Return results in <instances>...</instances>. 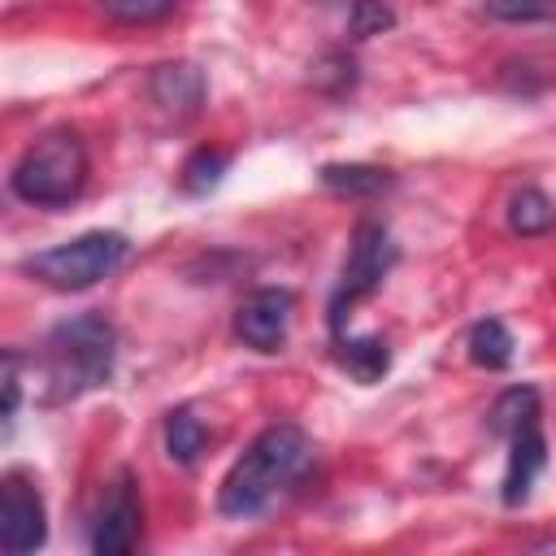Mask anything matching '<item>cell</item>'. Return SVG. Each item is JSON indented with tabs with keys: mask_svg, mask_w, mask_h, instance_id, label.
<instances>
[{
	"mask_svg": "<svg viewBox=\"0 0 556 556\" xmlns=\"http://www.w3.org/2000/svg\"><path fill=\"white\" fill-rule=\"evenodd\" d=\"M313 465V439L295 421L265 426L243 456L226 469L217 486V513L222 517H256L269 508L274 495H282L291 482H300Z\"/></svg>",
	"mask_w": 556,
	"mask_h": 556,
	"instance_id": "obj_1",
	"label": "cell"
},
{
	"mask_svg": "<svg viewBox=\"0 0 556 556\" xmlns=\"http://www.w3.org/2000/svg\"><path fill=\"white\" fill-rule=\"evenodd\" d=\"M117 365V326L104 313H74L43 334V404H70L100 391Z\"/></svg>",
	"mask_w": 556,
	"mask_h": 556,
	"instance_id": "obj_2",
	"label": "cell"
},
{
	"mask_svg": "<svg viewBox=\"0 0 556 556\" xmlns=\"http://www.w3.org/2000/svg\"><path fill=\"white\" fill-rule=\"evenodd\" d=\"M91 178L87 139L74 126L43 130L9 169V191L35 208H70Z\"/></svg>",
	"mask_w": 556,
	"mask_h": 556,
	"instance_id": "obj_3",
	"label": "cell"
},
{
	"mask_svg": "<svg viewBox=\"0 0 556 556\" xmlns=\"http://www.w3.org/2000/svg\"><path fill=\"white\" fill-rule=\"evenodd\" d=\"M486 430L508 443V469L500 482V504L521 508L534 491V478L547 469V434H543V400L539 387L517 382L495 395L486 413Z\"/></svg>",
	"mask_w": 556,
	"mask_h": 556,
	"instance_id": "obj_4",
	"label": "cell"
},
{
	"mask_svg": "<svg viewBox=\"0 0 556 556\" xmlns=\"http://www.w3.org/2000/svg\"><path fill=\"white\" fill-rule=\"evenodd\" d=\"M130 261V239L122 230H87L78 239H65L56 248H43L22 261V274L52 291H87L117 274Z\"/></svg>",
	"mask_w": 556,
	"mask_h": 556,
	"instance_id": "obj_5",
	"label": "cell"
},
{
	"mask_svg": "<svg viewBox=\"0 0 556 556\" xmlns=\"http://www.w3.org/2000/svg\"><path fill=\"white\" fill-rule=\"evenodd\" d=\"M400 261V243L391 239V230L378 222V217H361L352 226V239H348V256H343V269H339V282L330 291V304H326V326H330V339H343V326H348V313L369 300L387 274L395 269Z\"/></svg>",
	"mask_w": 556,
	"mask_h": 556,
	"instance_id": "obj_6",
	"label": "cell"
},
{
	"mask_svg": "<svg viewBox=\"0 0 556 556\" xmlns=\"http://www.w3.org/2000/svg\"><path fill=\"white\" fill-rule=\"evenodd\" d=\"M143 543V495L135 469H117L91 517V556H139Z\"/></svg>",
	"mask_w": 556,
	"mask_h": 556,
	"instance_id": "obj_7",
	"label": "cell"
},
{
	"mask_svg": "<svg viewBox=\"0 0 556 556\" xmlns=\"http://www.w3.org/2000/svg\"><path fill=\"white\" fill-rule=\"evenodd\" d=\"M48 543V508L26 469H4L0 478V552L35 556Z\"/></svg>",
	"mask_w": 556,
	"mask_h": 556,
	"instance_id": "obj_8",
	"label": "cell"
},
{
	"mask_svg": "<svg viewBox=\"0 0 556 556\" xmlns=\"http://www.w3.org/2000/svg\"><path fill=\"white\" fill-rule=\"evenodd\" d=\"M295 317V291L291 287H256L235 308V339L252 352H282L287 330Z\"/></svg>",
	"mask_w": 556,
	"mask_h": 556,
	"instance_id": "obj_9",
	"label": "cell"
},
{
	"mask_svg": "<svg viewBox=\"0 0 556 556\" xmlns=\"http://www.w3.org/2000/svg\"><path fill=\"white\" fill-rule=\"evenodd\" d=\"M204 70L191 65V61H165L148 74V96L161 113H169L174 122H187L200 113L204 104Z\"/></svg>",
	"mask_w": 556,
	"mask_h": 556,
	"instance_id": "obj_10",
	"label": "cell"
},
{
	"mask_svg": "<svg viewBox=\"0 0 556 556\" xmlns=\"http://www.w3.org/2000/svg\"><path fill=\"white\" fill-rule=\"evenodd\" d=\"M330 343H334V348H330L334 365H339L352 382H361V387L378 382V378L391 369V348H387L382 334H343V339H330Z\"/></svg>",
	"mask_w": 556,
	"mask_h": 556,
	"instance_id": "obj_11",
	"label": "cell"
},
{
	"mask_svg": "<svg viewBox=\"0 0 556 556\" xmlns=\"http://www.w3.org/2000/svg\"><path fill=\"white\" fill-rule=\"evenodd\" d=\"M317 182L334 195H348V200H369V195H382L395 187V174L382 169V165H365V161H330L317 169Z\"/></svg>",
	"mask_w": 556,
	"mask_h": 556,
	"instance_id": "obj_12",
	"label": "cell"
},
{
	"mask_svg": "<svg viewBox=\"0 0 556 556\" xmlns=\"http://www.w3.org/2000/svg\"><path fill=\"white\" fill-rule=\"evenodd\" d=\"M504 217H508V230H513V235H521V239H539V235H547V230L556 226V204L547 200L543 187L526 182V187H517V191L508 195Z\"/></svg>",
	"mask_w": 556,
	"mask_h": 556,
	"instance_id": "obj_13",
	"label": "cell"
},
{
	"mask_svg": "<svg viewBox=\"0 0 556 556\" xmlns=\"http://www.w3.org/2000/svg\"><path fill=\"white\" fill-rule=\"evenodd\" d=\"M204 447H208V430L195 417V408L191 404L169 408L165 413V452H169V460L182 465V469H191L204 456Z\"/></svg>",
	"mask_w": 556,
	"mask_h": 556,
	"instance_id": "obj_14",
	"label": "cell"
},
{
	"mask_svg": "<svg viewBox=\"0 0 556 556\" xmlns=\"http://www.w3.org/2000/svg\"><path fill=\"white\" fill-rule=\"evenodd\" d=\"M465 348H469V361H473L478 369H508L517 343H513V334H508V326H504L500 317H482V321L469 326Z\"/></svg>",
	"mask_w": 556,
	"mask_h": 556,
	"instance_id": "obj_15",
	"label": "cell"
},
{
	"mask_svg": "<svg viewBox=\"0 0 556 556\" xmlns=\"http://www.w3.org/2000/svg\"><path fill=\"white\" fill-rule=\"evenodd\" d=\"M230 161H235L230 148H213V143L195 148V152L182 161V174H178L182 191H187V195H208V191H217L222 178H226V169H230Z\"/></svg>",
	"mask_w": 556,
	"mask_h": 556,
	"instance_id": "obj_16",
	"label": "cell"
},
{
	"mask_svg": "<svg viewBox=\"0 0 556 556\" xmlns=\"http://www.w3.org/2000/svg\"><path fill=\"white\" fill-rule=\"evenodd\" d=\"M313 87L321 96H348L356 87V61L343 52V48H326L317 61H313Z\"/></svg>",
	"mask_w": 556,
	"mask_h": 556,
	"instance_id": "obj_17",
	"label": "cell"
},
{
	"mask_svg": "<svg viewBox=\"0 0 556 556\" xmlns=\"http://www.w3.org/2000/svg\"><path fill=\"white\" fill-rule=\"evenodd\" d=\"M100 13L113 22H126V26H143V22L174 17V0H104Z\"/></svg>",
	"mask_w": 556,
	"mask_h": 556,
	"instance_id": "obj_18",
	"label": "cell"
},
{
	"mask_svg": "<svg viewBox=\"0 0 556 556\" xmlns=\"http://www.w3.org/2000/svg\"><path fill=\"white\" fill-rule=\"evenodd\" d=\"M395 26V13L387 4H352L348 13V35L352 39H369V35H382Z\"/></svg>",
	"mask_w": 556,
	"mask_h": 556,
	"instance_id": "obj_19",
	"label": "cell"
},
{
	"mask_svg": "<svg viewBox=\"0 0 556 556\" xmlns=\"http://www.w3.org/2000/svg\"><path fill=\"white\" fill-rule=\"evenodd\" d=\"M22 352L17 348H4V374H0V387H4V434L13 430V417H17V400H22Z\"/></svg>",
	"mask_w": 556,
	"mask_h": 556,
	"instance_id": "obj_20",
	"label": "cell"
},
{
	"mask_svg": "<svg viewBox=\"0 0 556 556\" xmlns=\"http://www.w3.org/2000/svg\"><path fill=\"white\" fill-rule=\"evenodd\" d=\"M486 17H500V22H543V17H552V9H543V4H486Z\"/></svg>",
	"mask_w": 556,
	"mask_h": 556,
	"instance_id": "obj_21",
	"label": "cell"
},
{
	"mask_svg": "<svg viewBox=\"0 0 556 556\" xmlns=\"http://www.w3.org/2000/svg\"><path fill=\"white\" fill-rule=\"evenodd\" d=\"M526 556H556V543H539V547H530Z\"/></svg>",
	"mask_w": 556,
	"mask_h": 556,
	"instance_id": "obj_22",
	"label": "cell"
}]
</instances>
